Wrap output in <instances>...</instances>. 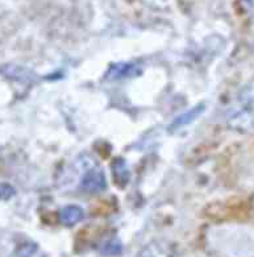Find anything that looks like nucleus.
Segmentation results:
<instances>
[{
    "instance_id": "1",
    "label": "nucleus",
    "mask_w": 254,
    "mask_h": 257,
    "mask_svg": "<svg viewBox=\"0 0 254 257\" xmlns=\"http://www.w3.org/2000/svg\"><path fill=\"white\" fill-rule=\"evenodd\" d=\"M141 74V67L132 62H119L111 65L107 69L104 79L107 81H121L127 78H134Z\"/></svg>"
},
{
    "instance_id": "2",
    "label": "nucleus",
    "mask_w": 254,
    "mask_h": 257,
    "mask_svg": "<svg viewBox=\"0 0 254 257\" xmlns=\"http://www.w3.org/2000/svg\"><path fill=\"white\" fill-rule=\"evenodd\" d=\"M81 189L87 193L95 194L104 191L107 189V180L104 173L100 169L92 168L85 173V176L82 178Z\"/></svg>"
},
{
    "instance_id": "3",
    "label": "nucleus",
    "mask_w": 254,
    "mask_h": 257,
    "mask_svg": "<svg viewBox=\"0 0 254 257\" xmlns=\"http://www.w3.org/2000/svg\"><path fill=\"white\" fill-rule=\"evenodd\" d=\"M58 218H60L61 224L66 225V227H73L85 219V211L79 206L69 204V206L61 208L58 212Z\"/></svg>"
},
{
    "instance_id": "4",
    "label": "nucleus",
    "mask_w": 254,
    "mask_h": 257,
    "mask_svg": "<svg viewBox=\"0 0 254 257\" xmlns=\"http://www.w3.org/2000/svg\"><path fill=\"white\" fill-rule=\"evenodd\" d=\"M205 109V106L204 104H198V106H195L194 108L188 109V111H186L184 113H182V115H179L178 117H175V119L171 121V124L169 125V131L170 132H173V131H177L179 130V128L184 127V125H188V124H191L194 120L198 119L199 116H200L201 113L204 112Z\"/></svg>"
},
{
    "instance_id": "5",
    "label": "nucleus",
    "mask_w": 254,
    "mask_h": 257,
    "mask_svg": "<svg viewBox=\"0 0 254 257\" xmlns=\"http://www.w3.org/2000/svg\"><path fill=\"white\" fill-rule=\"evenodd\" d=\"M111 170H112V176L115 183L119 187H125L129 183L131 180V173L128 169L127 162L123 159H115L111 165Z\"/></svg>"
},
{
    "instance_id": "6",
    "label": "nucleus",
    "mask_w": 254,
    "mask_h": 257,
    "mask_svg": "<svg viewBox=\"0 0 254 257\" xmlns=\"http://www.w3.org/2000/svg\"><path fill=\"white\" fill-rule=\"evenodd\" d=\"M100 252H102L104 256H119L123 252V245L119 240L112 239L108 240L106 243L103 244L102 248H100Z\"/></svg>"
},
{
    "instance_id": "7",
    "label": "nucleus",
    "mask_w": 254,
    "mask_h": 257,
    "mask_svg": "<svg viewBox=\"0 0 254 257\" xmlns=\"http://www.w3.org/2000/svg\"><path fill=\"white\" fill-rule=\"evenodd\" d=\"M137 257H167V252L162 245L150 244V245L145 246L144 249L137 254Z\"/></svg>"
}]
</instances>
